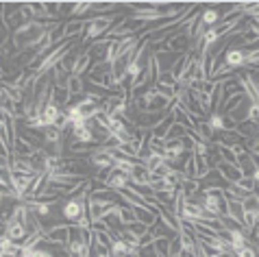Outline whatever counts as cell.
Wrapping results in <instances>:
<instances>
[{"label": "cell", "instance_id": "6da1fadb", "mask_svg": "<svg viewBox=\"0 0 259 257\" xmlns=\"http://www.w3.org/2000/svg\"><path fill=\"white\" fill-rule=\"evenodd\" d=\"M122 18H124V16H116V13H107V16L90 18L88 20V26H85V35H83V39L78 41V46L85 51L90 41H96L100 37H105V35L109 33L113 26H118L122 22Z\"/></svg>", "mask_w": 259, "mask_h": 257}, {"label": "cell", "instance_id": "7a4b0ae2", "mask_svg": "<svg viewBox=\"0 0 259 257\" xmlns=\"http://www.w3.org/2000/svg\"><path fill=\"white\" fill-rule=\"evenodd\" d=\"M116 157H118V151L100 146V148H94V151L88 155V159H90V163L96 170H111L113 168V161H116Z\"/></svg>", "mask_w": 259, "mask_h": 257}, {"label": "cell", "instance_id": "3957f363", "mask_svg": "<svg viewBox=\"0 0 259 257\" xmlns=\"http://www.w3.org/2000/svg\"><path fill=\"white\" fill-rule=\"evenodd\" d=\"M44 242L48 244H57V246H66L70 242V225L68 223H61V225H55L50 229L44 231Z\"/></svg>", "mask_w": 259, "mask_h": 257}, {"label": "cell", "instance_id": "277c9868", "mask_svg": "<svg viewBox=\"0 0 259 257\" xmlns=\"http://www.w3.org/2000/svg\"><path fill=\"white\" fill-rule=\"evenodd\" d=\"M179 218L185 220V223H198V220L207 218V213H205L203 207H200L198 201H192V198H188V201L183 203L181 211H179Z\"/></svg>", "mask_w": 259, "mask_h": 257}, {"label": "cell", "instance_id": "5b68a950", "mask_svg": "<svg viewBox=\"0 0 259 257\" xmlns=\"http://www.w3.org/2000/svg\"><path fill=\"white\" fill-rule=\"evenodd\" d=\"M225 63L233 70V72H237L240 68L246 66V51H244V48L229 46V48H227V53H225Z\"/></svg>", "mask_w": 259, "mask_h": 257}, {"label": "cell", "instance_id": "8992f818", "mask_svg": "<svg viewBox=\"0 0 259 257\" xmlns=\"http://www.w3.org/2000/svg\"><path fill=\"white\" fill-rule=\"evenodd\" d=\"M215 170L220 173V177L225 179L229 185L231 183H237V181H242L244 177H242V173H240V168L237 166H233V163H227V161H220L218 166H215Z\"/></svg>", "mask_w": 259, "mask_h": 257}, {"label": "cell", "instance_id": "52a82bcc", "mask_svg": "<svg viewBox=\"0 0 259 257\" xmlns=\"http://www.w3.org/2000/svg\"><path fill=\"white\" fill-rule=\"evenodd\" d=\"M92 55L90 51H81L78 53V57L74 59V66H72V76H83L85 72H90V68H92Z\"/></svg>", "mask_w": 259, "mask_h": 257}, {"label": "cell", "instance_id": "ba28073f", "mask_svg": "<svg viewBox=\"0 0 259 257\" xmlns=\"http://www.w3.org/2000/svg\"><path fill=\"white\" fill-rule=\"evenodd\" d=\"M9 168H11L9 173H13V175H39L31 159H20V157H13Z\"/></svg>", "mask_w": 259, "mask_h": 257}, {"label": "cell", "instance_id": "9c48e42d", "mask_svg": "<svg viewBox=\"0 0 259 257\" xmlns=\"http://www.w3.org/2000/svg\"><path fill=\"white\" fill-rule=\"evenodd\" d=\"M220 20H222L220 9H213V7H203V9H200V24H203L205 28L218 26Z\"/></svg>", "mask_w": 259, "mask_h": 257}, {"label": "cell", "instance_id": "30bf717a", "mask_svg": "<svg viewBox=\"0 0 259 257\" xmlns=\"http://www.w3.org/2000/svg\"><path fill=\"white\" fill-rule=\"evenodd\" d=\"M63 113H66V111H63L61 107H57L53 101H50V103L46 105L44 113H41V118H44V124H46V128H48V126H55V124H57V122H59V120L63 118Z\"/></svg>", "mask_w": 259, "mask_h": 257}, {"label": "cell", "instance_id": "8fae6325", "mask_svg": "<svg viewBox=\"0 0 259 257\" xmlns=\"http://www.w3.org/2000/svg\"><path fill=\"white\" fill-rule=\"evenodd\" d=\"M207 122H209V126L213 128V133H222V131H229V128H235L233 122H229L227 116H222V113H209L207 116Z\"/></svg>", "mask_w": 259, "mask_h": 257}, {"label": "cell", "instance_id": "7c38bea8", "mask_svg": "<svg viewBox=\"0 0 259 257\" xmlns=\"http://www.w3.org/2000/svg\"><path fill=\"white\" fill-rule=\"evenodd\" d=\"M50 101H53L57 107H61L63 111H66L68 107H70L72 96H70L68 88H57V85H53V92H50Z\"/></svg>", "mask_w": 259, "mask_h": 257}, {"label": "cell", "instance_id": "4fadbf2b", "mask_svg": "<svg viewBox=\"0 0 259 257\" xmlns=\"http://www.w3.org/2000/svg\"><path fill=\"white\" fill-rule=\"evenodd\" d=\"M128 185H131V177L124 175V173H118V170H111L109 179H107V188L118 192L122 188H128Z\"/></svg>", "mask_w": 259, "mask_h": 257}, {"label": "cell", "instance_id": "5bb4252c", "mask_svg": "<svg viewBox=\"0 0 259 257\" xmlns=\"http://www.w3.org/2000/svg\"><path fill=\"white\" fill-rule=\"evenodd\" d=\"M237 168H240L242 177H253L255 175V163L253 159H250V153L248 151H242L240 155H237Z\"/></svg>", "mask_w": 259, "mask_h": 257}, {"label": "cell", "instance_id": "9a60e30c", "mask_svg": "<svg viewBox=\"0 0 259 257\" xmlns=\"http://www.w3.org/2000/svg\"><path fill=\"white\" fill-rule=\"evenodd\" d=\"M131 185H150V173L146 170V166H144L142 161L131 173Z\"/></svg>", "mask_w": 259, "mask_h": 257}, {"label": "cell", "instance_id": "2e32d148", "mask_svg": "<svg viewBox=\"0 0 259 257\" xmlns=\"http://www.w3.org/2000/svg\"><path fill=\"white\" fill-rule=\"evenodd\" d=\"M227 216L233 218L235 223L242 227V223H244V205H242V201H229L227 198Z\"/></svg>", "mask_w": 259, "mask_h": 257}, {"label": "cell", "instance_id": "e0dca14e", "mask_svg": "<svg viewBox=\"0 0 259 257\" xmlns=\"http://www.w3.org/2000/svg\"><path fill=\"white\" fill-rule=\"evenodd\" d=\"M66 248L72 257H90V244H85L83 240H70Z\"/></svg>", "mask_w": 259, "mask_h": 257}, {"label": "cell", "instance_id": "ac0fdd59", "mask_svg": "<svg viewBox=\"0 0 259 257\" xmlns=\"http://www.w3.org/2000/svg\"><path fill=\"white\" fill-rule=\"evenodd\" d=\"M37 153L35 148H31L26 144V142H22L20 138H16V142H13V157H20V159H31V157Z\"/></svg>", "mask_w": 259, "mask_h": 257}, {"label": "cell", "instance_id": "d6986e66", "mask_svg": "<svg viewBox=\"0 0 259 257\" xmlns=\"http://www.w3.org/2000/svg\"><path fill=\"white\" fill-rule=\"evenodd\" d=\"M118 220H120L122 227H128V225L138 223V218H135V213H133V207H128V205H118Z\"/></svg>", "mask_w": 259, "mask_h": 257}, {"label": "cell", "instance_id": "ffe728a7", "mask_svg": "<svg viewBox=\"0 0 259 257\" xmlns=\"http://www.w3.org/2000/svg\"><path fill=\"white\" fill-rule=\"evenodd\" d=\"M66 88H68L72 98L83 96L85 94V81H83V76H70V81H68Z\"/></svg>", "mask_w": 259, "mask_h": 257}, {"label": "cell", "instance_id": "44dd1931", "mask_svg": "<svg viewBox=\"0 0 259 257\" xmlns=\"http://www.w3.org/2000/svg\"><path fill=\"white\" fill-rule=\"evenodd\" d=\"M185 135H188V128L175 122V124L170 126V131L165 133V142H172V140H183Z\"/></svg>", "mask_w": 259, "mask_h": 257}, {"label": "cell", "instance_id": "7402d4cb", "mask_svg": "<svg viewBox=\"0 0 259 257\" xmlns=\"http://www.w3.org/2000/svg\"><path fill=\"white\" fill-rule=\"evenodd\" d=\"M244 205V213H255V216H259V198L255 194H250L246 201H242Z\"/></svg>", "mask_w": 259, "mask_h": 257}, {"label": "cell", "instance_id": "603a6c76", "mask_svg": "<svg viewBox=\"0 0 259 257\" xmlns=\"http://www.w3.org/2000/svg\"><path fill=\"white\" fill-rule=\"evenodd\" d=\"M183 255V244H181V235H175L170 240V251H168V257H181Z\"/></svg>", "mask_w": 259, "mask_h": 257}, {"label": "cell", "instance_id": "cb8c5ba5", "mask_svg": "<svg viewBox=\"0 0 259 257\" xmlns=\"http://www.w3.org/2000/svg\"><path fill=\"white\" fill-rule=\"evenodd\" d=\"M124 229L128 231V233H131L133 235V238H144V235H146L148 233V227L146 225H144V223H133V225H128V227H124Z\"/></svg>", "mask_w": 259, "mask_h": 257}, {"label": "cell", "instance_id": "d4e9b609", "mask_svg": "<svg viewBox=\"0 0 259 257\" xmlns=\"http://www.w3.org/2000/svg\"><path fill=\"white\" fill-rule=\"evenodd\" d=\"M235 185H237V188H240L242 192H246V194H253L255 188H257V183H255L253 177H244V179H242V181H237Z\"/></svg>", "mask_w": 259, "mask_h": 257}, {"label": "cell", "instance_id": "484cf974", "mask_svg": "<svg viewBox=\"0 0 259 257\" xmlns=\"http://www.w3.org/2000/svg\"><path fill=\"white\" fill-rule=\"evenodd\" d=\"M177 78L172 72H159V76H157V83L155 85H168V88H177Z\"/></svg>", "mask_w": 259, "mask_h": 257}, {"label": "cell", "instance_id": "4316f807", "mask_svg": "<svg viewBox=\"0 0 259 257\" xmlns=\"http://www.w3.org/2000/svg\"><path fill=\"white\" fill-rule=\"evenodd\" d=\"M246 120H250L253 124H259V103H248Z\"/></svg>", "mask_w": 259, "mask_h": 257}, {"label": "cell", "instance_id": "83f0119b", "mask_svg": "<svg viewBox=\"0 0 259 257\" xmlns=\"http://www.w3.org/2000/svg\"><path fill=\"white\" fill-rule=\"evenodd\" d=\"M235 257H259V251L253 244H246V246H242L240 251H235Z\"/></svg>", "mask_w": 259, "mask_h": 257}, {"label": "cell", "instance_id": "f1b7e54d", "mask_svg": "<svg viewBox=\"0 0 259 257\" xmlns=\"http://www.w3.org/2000/svg\"><path fill=\"white\" fill-rule=\"evenodd\" d=\"M9 188H11L9 179L5 177V173H0V190H9Z\"/></svg>", "mask_w": 259, "mask_h": 257}, {"label": "cell", "instance_id": "f546056e", "mask_svg": "<svg viewBox=\"0 0 259 257\" xmlns=\"http://www.w3.org/2000/svg\"><path fill=\"white\" fill-rule=\"evenodd\" d=\"M253 179H255V183L259 185V170H255V175H253Z\"/></svg>", "mask_w": 259, "mask_h": 257}, {"label": "cell", "instance_id": "4dcf8cb0", "mask_svg": "<svg viewBox=\"0 0 259 257\" xmlns=\"http://www.w3.org/2000/svg\"><path fill=\"white\" fill-rule=\"evenodd\" d=\"M5 198H7V196H5V192H3V190H0V205H3V203H5Z\"/></svg>", "mask_w": 259, "mask_h": 257}, {"label": "cell", "instance_id": "1f68e13d", "mask_svg": "<svg viewBox=\"0 0 259 257\" xmlns=\"http://www.w3.org/2000/svg\"><path fill=\"white\" fill-rule=\"evenodd\" d=\"M0 257H5V253H3V246H0Z\"/></svg>", "mask_w": 259, "mask_h": 257}, {"label": "cell", "instance_id": "d6a6232c", "mask_svg": "<svg viewBox=\"0 0 259 257\" xmlns=\"http://www.w3.org/2000/svg\"><path fill=\"white\" fill-rule=\"evenodd\" d=\"M66 257H72V255H66Z\"/></svg>", "mask_w": 259, "mask_h": 257}]
</instances>
